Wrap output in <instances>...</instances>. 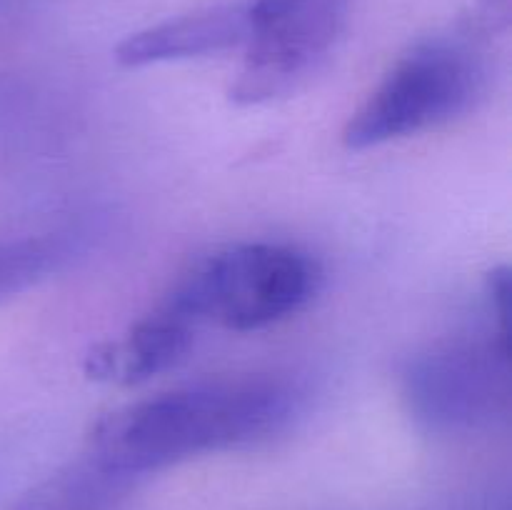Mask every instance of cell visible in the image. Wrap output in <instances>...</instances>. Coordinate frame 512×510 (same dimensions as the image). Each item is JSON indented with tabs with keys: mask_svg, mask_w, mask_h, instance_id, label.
<instances>
[{
	"mask_svg": "<svg viewBox=\"0 0 512 510\" xmlns=\"http://www.w3.org/2000/svg\"><path fill=\"white\" fill-rule=\"evenodd\" d=\"M250 33V0L215 5L178 18L160 20L135 30L115 48V60L125 68L203 58L223 50L243 48Z\"/></svg>",
	"mask_w": 512,
	"mask_h": 510,
	"instance_id": "obj_6",
	"label": "cell"
},
{
	"mask_svg": "<svg viewBox=\"0 0 512 510\" xmlns=\"http://www.w3.org/2000/svg\"><path fill=\"white\" fill-rule=\"evenodd\" d=\"M483 88L485 63L468 38L423 40L395 60L350 115L343 143L365 150L448 125L473 108Z\"/></svg>",
	"mask_w": 512,
	"mask_h": 510,
	"instance_id": "obj_3",
	"label": "cell"
},
{
	"mask_svg": "<svg viewBox=\"0 0 512 510\" xmlns=\"http://www.w3.org/2000/svg\"><path fill=\"white\" fill-rule=\"evenodd\" d=\"M120 483L85 455V460L35 485L10 510H103Z\"/></svg>",
	"mask_w": 512,
	"mask_h": 510,
	"instance_id": "obj_8",
	"label": "cell"
},
{
	"mask_svg": "<svg viewBox=\"0 0 512 510\" xmlns=\"http://www.w3.org/2000/svg\"><path fill=\"white\" fill-rule=\"evenodd\" d=\"M320 285L318 260L293 245L235 243L190 265L163 305L193 328L248 333L300 313Z\"/></svg>",
	"mask_w": 512,
	"mask_h": 510,
	"instance_id": "obj_2",
	"label": "cell"
},
{
	"mask_svg": "<svg viewBox=\"0 0 512 510\" xmlns=\"http://www.w3.org/2000/svg\"><path fill=\"white\" fill-rule=\"evenodd\" d=\"M345 20V0H250V33L230 100L285 98L323 65Z\"/></svg>",
	"mask_w": 512,
	"mask_h": 510,
	"instance_id": "obj_5",
	"label": "cell"
},
{
	"mask_svg": "<svg viewBox=\"0 0 512 510\" xmlns=\"http://www.w3.org/2000/svg\"><path fill=\"white\" fill-rule=\"evenodd\" d=\"M193 335V325L160 303L120 338L90 348L85 355V373L105 383H143L178 365L193 345Z\"/></svg>",
	"mask_w": 512,
	"mask_h": 510,
	"instance_id": "obj_7",
	"label": "cell"
},
{
	"mask_svg": "<svg viewBox=\"0 0 512 510\" xmlns=\"http://www.w3.org/2000/svg\"><path fill=\"white\" fill-rule=\"evenodd\" d=\"M295 395L273 378H215L108 410L88 435V458L118 480L270 438Z\"/></svg>",
	"mask_w": 512,
	"mask_h": 510,
	"instance_id": "obj_1",
	"label": "cell"
},
{
	"mask_svg": "<svg viewBox=\"0 0 512 510\" xmlns=\"http://www.w3.org/2000/svg\"><path fill=\"white\" fill-rule=\"evenodd\" d=\"M65 258L68 250L55 238L0 240V303L53 275Z\"/></svg>",
	"mask_w": 512,
	"mask_h": 510,
	"instance_id": "obj_9",
	"label": "cell"
},
{
	"mask_svg": "<svg viewBox=\"0 0 512 510\" xmlns=\"http://www.w3.org/2000/svg\"><path fill=\"white\" fill-rule=\"evenodd\" d=\"M5 3H8V0H0V8H3V5H5Z\"/></svg>",
	"mask_w": 512,
	"mask_h": 510,
	"instance_id": "obj_10",
	"label": "cell"
},
{
	"mask_svg": "<svg viewBox=\"0 0 512 510\" xmlns=\"http://www.w3.org/2000/svg\"><path fill=\"white\" fill-rule=\"evenodd\" d=\"M510 338L445 340L410 358L403 398L420 425L438 433H470L510 413Z\"/></svg>",
	"mask_w": 512,
	"mask_h": 510,
	"instance_id": "obj_4",
	"label": "cell"
}]
</instances>
